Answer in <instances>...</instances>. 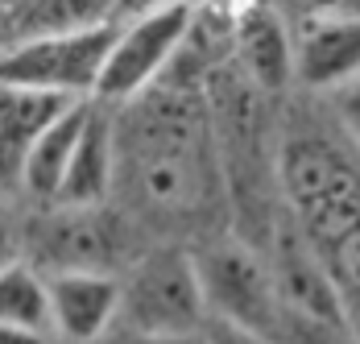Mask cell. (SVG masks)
Returning <instances> with one entry per match:
<instances>
[{
  "label": "cell",
  "mask_w": 360,
  "mask_h": 344,
  "mask_svg": "<svg viewBox=\"0 0 360 344\" xmlns=\"http://www.w3.org/2000/svg\"><path fill=\"white\" fill-rule=\"evenodd\" d=\"M96 344H203L199 332H133V328H108Z\"/></svg>",
  "instance_id": "cell-20"
},
{
  "label": "cell",
  "mask_w": 360,
  "mask_h": 344,
  "mask_svg": "<svg viewBox=\"0 0 360 344\" xmlns=\"http://www.w3.org/2000/svg\"><path fill=\"white\" fill-rule=\"evenodd\" d=\"M0 344H58L50 332H34V328H17V324H0Z\"/></svg>",
  "instance_id": "cell-23"
},
{
  "label": "cell",
  "mask_w": 360,
  "mask_h": 344,
  "mask_svg": "<svg viewBox=\"0 0 360 344\" xmlns=\"http://www.w3.org/2000/svg\"><path fill=\"white\" fill-rule=\"evenodd\" d=\"M207 324L195 257L182 249H153L120 278V311L112 328L133 332H199Z\"/></svg>",
  "instance_id": "cell-6"
},
{
  "label": "cell",
  "mask_w": 360,
  "mask_h": 344,
  "mask_svg": "<svg viewBox=\"0 0 360 344\" xmlns=\"http://www.w3.org/2000/svg\"><path fill=\"white\" fill-rule=\"evenodd\" d=\"M199 336H203V344H278V340H269V336H261V332H249V328L228 324V319H212V315L199 328Z\"/></svg>",
  "instance_id": "cell-21"
},
{
  "label": "cell",
  "mask_w": 360,
  "mask_h": 344,
  "mask_svg": "<svg viewBox=\"0 0 360 344\" xmlns=\"http://www.w3.org/2000/svg\"><path fill=\"white\" fill-rule=\"evenodd\" d=\"M360 75V13H315L294 34V79L311 92H335Z\"/></svg>",
  "instance_id": "cell-10"
},
{
  "label": "cell",
  "mask_w": 360,
  "mask_h": 344,
  "mask_svg": "<svg viewBox=\"0 0 360 344\" xmlns=\"http://www.w3.org/2000/svg\"><path fill=\"white\" fill-rule=\"evenodd\" d=\"M120 0H17L8 8V42L34 34H67V30H87L116 21Z\"/></svg>",
  "instance_id": "cell-15"
},
{
  "label": "cell",
  "mask_w": 360,
  "mask_h": 344,
  "mask_svg": "<svg viewBox=\"0 0 360 344\" xmlns=\"http://www.w3.org/2000/svg\"><path fill=\"white\" fill-rule=\"evenodd\" d=\"M162 4H182V0H120V8H116V21H120V17L149 13V8H162Z\"/></svg>",
  "instance_id": "cell-24"
},
{
  "label": "cell",
  "mask_w": 360,
  "mask_h": 344,
  "mask_svg": "<svg viewBox=\"0 0 360 344\" xmlns=\"http://www.w3.org/2000/svg\"><path fill=\"white\" fill-rule=\"evenodd\" d=\"M0 324H17V328H34V332L54 336V328H50V278L25 257H13L8 266H0Z\"/></svg>",
  "instance_id": "cell-16"
},
{
  "label": "cell",
  "mask_w": 360,
  "mask_h": 344,
  "mask_svg": "<svg viewBox=\"0 0 360 344\" xmlns=\"http://www.w3.org/2000/svg\"><path fill=\"white\" fill-rule=\"evenodd\" d=\"M278 191L294 228L323 249L348 224L360 220V171L356 162L319 133H298L282 141Z\"/></svg>",
  "instance_id": "cell-2"
},
{
  "label": "cell",
  "mask_w": 360,
  "mask_h": 344,
  "mask_svg": "<svg viewBox=\"0 0 360 344\" xmlns=\"http://www.w3.org/2000/svg\"><path fill=\"white\" fill-rule=\"evenodd\" d=\"M116 121V187L162 220H186L212 204L219 183L203 92L162 75Z\"/></svg>",
  "instance_id": "cell-1"
},
{
  "label": "cell",
  "mask_w": 360,
  "mask_h": 344,
  "mask_svg": "<svg viewBox=\"0 0 360 344\" xmlns=\"http://www.w3.org/2000/svg\"><path fill=\"white\" fill-rule=\"evenodd\" d=\"M232 63L257 92H282L294 83V34L269 4H245L232 13Z\"/></svg>",
  "instance_id": "cell-11"
},
{
  "label": "cell",
  "mask_w": 360,
  "mask_h": 344,
  "mask_svg": "<svg viewBox=\"0 0 360 344\" xmlns=\"http://www.w3.org/2000/svg\"><path fill=\"white\" fill-rule=\"evenodd\" d=\"M278 344H356L348 324H319V319H298L286 315Z\"/></svg>",
  "instance_id": "cell-18"
},
{
  "label": "cell",
  "mask_w": 360,
  "mask_h": 344,
  "mask_svg": "<svg viewBox=\"0 0 360 344\" xmlns=\"http://www.w3.org/2000/svg\"><path fill=\"white\" fill-rule=\"evenodd\" d=\"M67 104L75 100L54 96V92L0 83V191H8V195L21 191V171H25L34 141Z\"/></svg>",
  "instance_id": "cell-13"
},
{
  "label": "cell",
  "mask_w": 360,
  "mask_h": 344,
  "mask_svg": "<svg viewBox=\"0 0 360 344\" xmlns=\"http://www.w3.org/2000/svg\"><path fill=\"white\" fill-rule=\"evenodd\" d=\"M191 21H195V0L162 4V8L137 13V17H120L108 63H104V75H100L91 100L120 108V104L137 100L141 92H149L174 67L182 42L191 34Z\"/></svg>",
  "instance_id": "cell-5"
},
{
  "label": "cell",
  "mask_w": 360,
  "mask_h": 344,
  "mask_svg": "<svg viewBox=\"0 0 360 344\" xmlns=\"http://www.w3.org/2000/svg\"><path fill=\"white\" fill-rule=\"evenodd\" d=\"M331 96V108H335V121H340V129H344V137L356 145L360 154V75H352L348 83H340L335 92H327Z\"/></svg>",
  "instance_id": "cell-19"
},
{
  "label": "cell",
  "mask_w": 360,
  "mask_h": 344,
  "mask_svg": "<svg viewBox=\"0 0 360 344\" xmlns=\"http://www.w3.org/2000/svg\"><path fill=\"white\" fill-rule=\"evenodd\" d=\"M116 21L67 30V34H34L17 37L0 50V83L54 92L67 100H91L104 75Z\"/></svg>",
  "instance_id": "cell-3"
},
{
  "label": "cell",
  "mask_w": 360,
  "mask_h": 344,
  "mask_svg": "<svg viewBox=\"0 0 360 344\" xmlns=\"http://www.w3.org/2000/svg\"><path fill=\"white\" fill-rule=\"evenodd\" d=\"M87 112H91V100H75L41 129V137L34 141V149L25 158V171H21V195H30L37 204H54L58 183L75 154V141L87 125Z\"/></svg>",
  "instance_id": "cell-14"
},
{
  "label": "cell",
  "mask_w": 360,
  "mask_h": 344,
  "mask_svg": "<svg viewBox=\"0 0 360 344\" xmlns=\"http://www.w3.org/2000/svg\"><path fill=\"white\" fill-rule=\"evenodd\" d=\"M50 278V328L63 344H96L120 311V274L67 270Z\"/></svg>",
  "instance_id": "cell-9"
},
{
  "label": "cell",
  "mask_w": 360,
  "mask_h": 344,
  "mask_svg": "<svg viewBox=\"0 0 360 344\" xmlns=\"http://www.w3.org/2000/svg\"><path fill=\"white\" fill-rule=\"evenodd\" d=\"M191 257H195V274H199V290H203V307L212 319L240 324L269 340L282 336L286 311H282L265 253L249 249L236 237H224V241L203 245Z\"/></svg>",
  "instance_id": "cell-4"
},
{
  "label": "cell",
  "mask_w": 360,
  "mask_h": 344,
  "mask_svg": "<svg viewBox=\"0 0 360 344\" xmlns=\"http://www.w3.org/2000/svg\"><path fill=\"white\" fill-rule=\"evenodd\" d=\"M319 257H323L327 274L335 282V295H340V307H344V324H348V332L360 344V220L348 224L340 237H331L319 249Z\"/></svg>",
  "instance_id": "cell-17"
},
{
  "label": "cell",
  "mask_w": 360,
  "mask_h": 344,
  "mask_svg": "<svg viewBox=\"0 0 360 344\" xmlns=\"http://www.w3.org/2000/svg\"><path fill=\"white\" fill-rule=\"evenodd\" d=\"M265 262H269V274H274V286H278V299H282L286 315L319 319V324H344V307H340L335 282L327 274L319 249L294 228L290 216L274 224Z\"/></svg>",
  "instance_id": "cell-8"
},
{
  "label": "cell",
  "mask_w": 360,
  "mask_h": 344,
  "mask_svg": "<svg viewBox=\"0 0 360 344\" xmlns=\"http://www.w3.org/2000/svg\"><path fill=\"white\" fill-rule=\"evenodd\" d=\"M21 257L34 262L41 274L67 270H104L116 274L129 262L124 224L100 207H50L34 224L21 228Z\"/></svg>",
  "instance_id": "cell-7"
},
{
  "label": "cell",
  "mask_w": 360,
  "mask_h": 344,
  "mask_svg": "<svg viewBox=\"0 0 360 344\" xmlns=\"http://www.w3.org/2000/svg\"><path fill=\"white\" fill-rule=\"evenodd\" d=\"M112 187H116V116L108 104L91 100L87 125L58 183V195L46 207H100L112 195Z\"/></svg>",
  "instance_id": "cell-12"
},
{
  "label": "cell",
  "mask_w": 360,
  "mask_h": 344,
  "mask_svg": "<svg viewBox=\"0 0 360 344\" xmlns=\"http://www.w3.org/2000/svg\"><path fill=\"white\" fill-rule=\"evenodd\" d=\"M13 257H21V224L8 207V191H0V266H8Z\"/></svg>",
  "instance_id": "cell-22"
}]
</instances>
